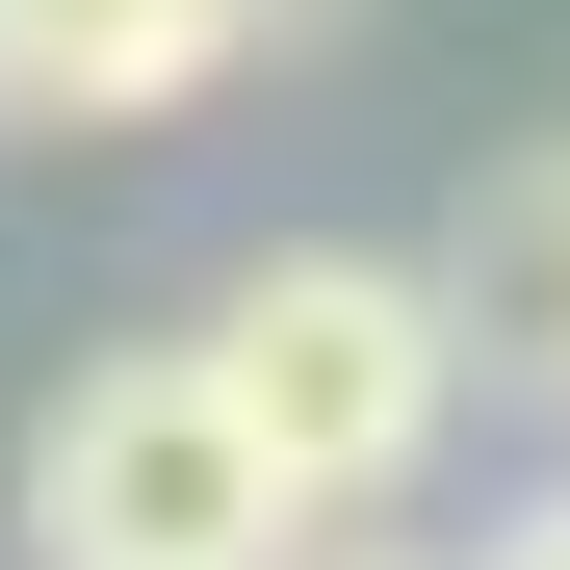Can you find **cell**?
<instances>
[{
  "label": "cell",
  "mask_w": 570,
  "mask_h": 570,
  "mask_svg": "<svg viewBox=\"0 0 570 570\" xmlns=\"http://www.w3.org/2000/svg\"><path fill=\"white\" fill-rule=\"evenodd\" d=\"M181 363H208V415L259 441L285 519H390L415 466H441V415H466V337H441L415 259H259Z\"/></svg>",
  "instance_id": "1"
},
{
  "label": "cell",
  "mask_w": 570,
  "mask_h": 570,
  "mask_svg": "<svg viewBox=\"0 0 570 570\" xmlns=\"http://www.w3.org/2000/svg\"><path fill=\"white\" fill-rule=\"evenodd\" d=\"M312 519L259 493V441L208 415V363H78L52 441H27V570H285Z\"/></svg>",
  "instance_id": "2"
},
{
  "label": "cell",
  "mask_w": 570,
  "mask_h": 570,
  "mask_svg": "<svg viewBox=\"0 0 570 570\" xmlns=\"http://www.w3.org/2000/svg\"><path fill=\"white\" fill-rule=\"evenodd\" d=\"M312 0H0V130H156Z\"/></svg>",
  "instance_id": "3"
},
{
  "label": "cell",
  "mask_w": 570,
  "mask_h": 570,
  "mask_svg": "<svg viewBox=\"0 0 570 570\" xmlns=\"http://www.w3.org/2000/svg\"><path fill=\"white\" fill-rule=\"evenodd\" d=\"M415 285H441V337L493 363V390H544V415H570V130L466 181V234H441Z\"/></svg>",
  "instance_id": "4"
},
{
  "label": "cell",
  "mask_w": 570,
  "mask_h": 570,
  "mask_svg": "<svg viewBox=\"0 0 570 570\" xmlns=\"http://www.w3.org/2000/svg\"><path fill=\"white\" fill-rule=\"evenodd\" d=\"M493 570H570V493H544V519H493Z\"/></svg>",
  "instance_id": "5"
}]
</instances>
